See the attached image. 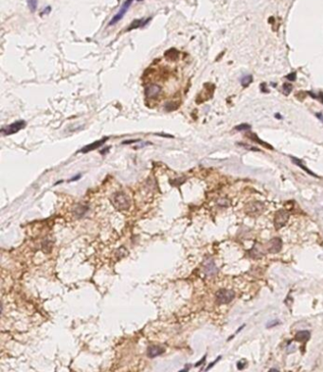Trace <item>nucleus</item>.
I'll use <instances>...</instances> for the list:
<instances>
[{
	"instance_id": "obj_1",
	"label": "nucleus",
	"mask_w": 323,
	"mask_h": 372,
	"mask_svg": "<svg viewBox=\"0 0 323 372\" xmlns=\"http://www.w3.org/2000/svg\"><path fill=\"white\" fill-rule=\"evenodd\" d=\"M110 201L112 205L114 206V208L118 210H128L131 206V200L129 198V196L122 192V191H118L112 195L110 198Z\"/></svg>"
},
{
	"instance_id": "obj_2",
	"label": "nucleus",
	"mask_w": 323,
	"mask_h": 372,
	"mask_svg": "<svg viewBox=\"0 0 323 372\" xmlns=\"http://www.w3.org/2000/svg\"><path fill=\"white\" fill-rule=\"evenodd\" d=\"M215 297H216V302L218 304H228L234 299L235 293L232 290L221 289L216 293Z\"/></svg>"
},
{
	"instance_id": "obj_3",
	"label": "nucleus",
	"mask_w": 323,
	"mask_h": 372,
	"mask_svg": "<svg viewBox=\"0 0 323 372\" xmlns=\"http://www.w3.org/2000/svg\"><path fill=\"white\" fill-rule=\"evenodd\" d=\"M26 126V122L23 120H18L16 122H13V123L10 124L6 127H3L1 129V133L5 136H10V135H13L16 134L17 132H19L20 130H22L25 128Z\"/></svg>"
},
{
	"instance_id": "obj_4",
	"label": "nucleus",
	"mask_w": 323,
	"mask_h": 372,
	"mask_svg": "<svg viewBox=\"0 0 323 372\" xmlns=\"http://www.w3.org/2000/svg\"><path fill=\"white\" fill-rule=\"evenodd\" d=\"M288 220H289L288 212L284 209L279 210L275 215V218H274V225H275L276 229H279V228L283 227L286 225Z\"/></svg>"
},
{
	"instance_id": "obj_5",
	"label": "nucleus",
	"mask_w": 323,
	"mask_h": 372,
	"mask_svg": "<svg viewBox=\"0 0 323 372\" xmlns=\"http://www.w3.org/2000/svg\"><path fill=\"white\" fill-rule=\"evenodd\" d=\"M133 1H134V0H126V1L123 3V5L120 7V9L118 12V13L116 15H114V16H113V18L111 19V21L109 22V26H113V25L117 24L118 21H120L123 18V16H124L125 13H127L128 9L130 8V6L132 5Z\"/></svg>"
},
{
	"instance_id": "obj_6",
	"label": "nucleus",
	"mask_w": 323,
	"mask_h": 372,
	"mask_svg": "<svg viewBox=\"0 0 323 372\" xmlns=\"http://www.w3.org/2000/svg\"><path fill=\"white\" fill-rule=\"evenodd\" d=\"M282 248V241L279 238H273L267 244V252L271 254L279 253Z\"/></svg>"
},
{
	"instance_id": "obj_7",
	"label": "nucleus",
	"mask_w": 323,
	"mask_h": 372,
	"mask_svg": "<svg viewBox=\"0 0 323 372\" xmlns=\"http://www.w3.org/2000/svg\"><path fill=\"white\" fill-rule=\"evenodd\" d=\"M262 210H263V205L260 203V202H253V203H250L247 205L245 208L246 213L251 216L260 215Z\"/></svg>"
},
{
	"instance_id": "obj_8",
	"label": "nucleus",
	"mask_w": 323,
	"mask_h": 372,
	"mask_svg": "<svg viewBox=\"0 0 323 372\" xmlns=\"http://www.w3.org/2000/svg\"><path fill=\"white\" fill-rule=\"evenodd\" d=\"M160 92H161V87L154 83L150 84V85H148L145 88V96H146L147 98H152V99L157 98V96H159Z\"/></svg>"
},
{
	"instance_id": "obj_9",
	"label": "nucleus",
	"mask_w": 323,
	"mask_h": 372,
	"mask_svg": "<svg viewBox=\"0 0 323 372\" xmlns=\"http://www.w3.org/2000/svg\"><path fill=\"white\" fill-rule=\"evenodd\" d=\"M204 270H205V273L208 276H213L218 272L216 265H215L213 259L211 258L206 259L205 263H204Z\"/></svg>"
},
{
	"instance_id": "obj_10",
	"label": "nucleus",
	"mask_w": 323,
	"mask_h": 372,
	"mask_svg": "<svg viewBox=\"0 0 323 372\" xmlns=\"http://www.w3.org/2000/svg\"><path fill=\"white\" fill-rule=\"evenodd\" d=\"M165 352V348L159 346H150L147 348V356L149 358H155L162 355Z\"/></svg>"
},
{
	"instance_id": "obj_11",
	"label": "nucleus",
	"mask_w": 323,
	"mask_h": 372,
	"mask_svg": "<svg viewBox=\"0 0 323 372\" xmlns=\"http://www.w3.org/2000/svg\"><path fill=\"white\" fill-rule=\"evenodd\" d=\"M105 140H107V137H106V138L104 137V138L101 139V140H98V141H95V142L92 143V144H89L87 146H85L84 148H83L82 150H81V152L85 153V152H88L90 151H93V150H95V149H98V148H100L103 144H104Z\"/></svg>"
},
{
	"instance_id": "obj_12",
	"label": "nucleus",
	"mask_w": 323,
	"mask_h": 372,
	"mask_svg": "<svg viewBox=\"0 0 323 372\" xmlns=\"http://www.w3.org/2000/svg\"><path fill=\"white\" fill-rule=\"evenodd\" d=\"M310 337H311V333L309 331H300L296 333L295 340L298 342L303 343V342H307L310 339Z\"/></svg>"
},
{
	"instance_id": "obj_13",
	"label": "nucleus",
	"mask_w": 323,
	"mask_h": 372,
	"mask_svg": "<svg viewBox=\"0 0 323 372\" xmlns=\"http://www.w3.org/2000/svg\"><path fill=\"white\" fill-rule=\"evenodd\" d=\"M88 209H89L88 206L79 204L76 206V208L74 209V214H75V216H76L77 218H82L85 213H86Z\"/></svg>"
},
{
	"instance_id": "obj_14",
	"label": "nucleus",
	"mask_w": 323,
	"mask_h": 372,
	"mask_svg": "<svg viewBox=\"0 0 323 372\" xmlns=\"http://www.w3.org/2000/svg\"><path fill=\"white\" fill-rule=\"evenodd\" d=\"M151 20V18H149V19H147L146 21H144V19H138V20H135L134 22L131 24V26L129 27V29H128V30H131V29H137V28H140V27H143L145 24L146 23H148L149 21Z\"/></svg>"
},
{
	"instance_id": "obj_15",
	"label": "nucleus",
	"mask_w": 323,
	"mask_h": 372,
	"mask_svg": "<svg viewBox=\"0 0 323 372\" xmlns=\"http://www.w3.org/2000/svg\"><path fill=\"white\" fill-rule=\"evenodd\" d=\"M291 159H292V161H293V163H294V164H296V165H297V166H299V167H300V168L302 169H304V171H305L306 172H308L310 175H312V176H316V177H317L314 172H312L309 169H307V168H306V167L304 166V165L302 164V162H301V160H299V159L296 158V157H294V156H292V157H291Z\"/></svg>"
},
{
	"instance_id": "obj_16",
	"label": "nucleus",
	"mask_w": 323,
	"mask_h": 372,
	"mask_svg": "<svg viewBox=\"0 0 323 372\" xmlns=\"http://www.w3.org/2000/svg\"><path fill=\"white\" fill-rule=\"evenodd\" d=\"M248 137L249 138H251L252 140H254V141H256L257 143H259V144H261V145H262L263 147H265V148H267V149H269V150H274L273 149V147L271 146V145H269V144H267L266 142H265V141H262V140H261L259 137L257 136V135H255V134H250L249 136H248Z\"/></svg>"
},
{
	"instance_id": "obj_17",
	"label": "nucleus",
	"mask_w": 323,
	"mask_h": 372,
	"mask_svg": "<svg viewBox=\"0 0 323 372\" xmlns=\"http://www.w3.org/2000/svg\"><path fill=\"white\" fill-rule=\"evenodd\" d=\"M252 81H253L252 75H246V76L242 78V80H241V84H242V86H243V87H247L252 83Z\"/></svg>"
},
{
	"instance_id": "obj_18",
	"label": "nucleus",
	"mask_w": 323,
	"mask_h": 372,
	"mask_svg": "<svg viewBox=\"0 0 323 372\" xmlns=\"http://www.w3.org/2000/svg\"><path fill=\"white\" fill-rule=\"evenodd\" d=\"M28 3V7L31 13H34L37 9V4H38V0H27Z\"/></svg>"
},
{
	"instance_id": "obj_19",
	"label": "nucleus",
	"mask_w": 323,
	"mask_h": 372,
	"mask_svg": "<svg viewBox=\"0 0 323 372\" xmlns=\"http://www.w3.org/2000/svg\"><path fill=\"white\" fill-rule=\"evenodd\" d=\"M292 89H293L292 84L289 83H285L283 85H282V90H283V93H284L285 96H288L290 93H291L292 92Z\"/></svg>"
},
{
	"instance_id": "obj_20",
	"label": "nucleus",
	"mask_w": 323,
	"mask_h": 372,
	"mask_svg": "<svg viewBox=\"0 0 323 372\" xmlns=\"http://www.w3.org/2000/svg\"><path fill=\"white\" fill-rule=\"evenodd\" d=\"M250 128H251V126L246 123H243V124L235 126V130L237 131H246V130H249Z\"/></svg>"
},
{
	"instance_id": "obj_21",
	"label": "nucleus",
	"mask_w": 323,
	"mask_h": 372,
	"mask_svg": "<svg viewBox=\"0 0 323 372\" xmlns=\"http://www.w3.org/2000/svg\"><path fill=\"white\" fill-rule=\"evenodd\" d=\"M279 324H281V322H279V320L275 319V320H272V321H270V322H268V323L266 324V328H273V327H276V326L279 325Z\"/></svg>"
},
{
	"instance_id": "obj_22",
	"label": "nucleus",
	"mask_w": 323,
	"mask_h": 372,
	"mask_svg": "<svg viewBox=\"0 0 323 372\" xmlns=\"http://www.w3.org/2000/svg\"><path fill=\"white\" fill-rule=\"evenodd\" d=\"M245 366H246V361H245V360H241L237 363V368H238V369H240V370H243Z\"/></svg>"
},
{
	"instance_id": "obj_23",
	"label": "nucleus",
	"mask_w": 323,
	"mask_h": 372,
	"mask_svg": "<svg viewBox=\"0 0 323 372\" xmlns=\"http://www.w3.org/2000/svg\"><path fill=\"white\" fill-rule=\"evenodd\" d=\"M286 79L288 80V81H290V82H294V81H296V79H297V74H296V72L290 73V74H288V75L286 76Z\"/></svg>"
},
{
	"instance_id": "obj_24",
	"label": "nucleus",
	"mask_w": 323,
	"mask_h": 372,
	"mask_svg": "<svg viewBox=\"0 0 323 372\" xmlns=\"http://www.w3.org/2000/svg\"><path fill=\"white\" fill-rule=\"evenodd\" d=\"M220 359H221V357H218V359H217L216 361H214V362H213V363H211V365H209L208 366V368H207V370H208L209 368H211V366H213V365H214V364H215V363H217V362H218V361H219Z\"/></svg>"
},
{
	"instance_id": "obj_25",
	"label": "nucleus",
	"mask_w": 323,
	"mask_h": 372,
	"mask_svg": "<svg viewBox=\"0 0 323 372\" xmlns=\"http://www.w3.org/2000/svg\"><path fill=\"white\" fill-rule=\"evenodd\" d=\"M205 360H206V356H204V357H203V359H202L201 361H199V362H198V363H196L195 366H199V365H202V363H203V362H205Z\"/></svg>"
},
{
	"instance_id": "obj_26",
	"label": "nucleus",
	"mask_w": 323,
	"mask_h": 372,
	"mask_svg": "<svg viewBox=\"0 0 323 372\" xmlns=\"http://www.w3.org/2000/svg\"><path fill=\"white\" fill-rule=\"evenodd\" d=\"M316 116H317V118L319 119V120H321V121L323 122V115H322V114H320V113H317V114H316Z\"/></svg>"
},
{
	"instance_id": "obj_27",
	"label": "nucleus",
	"mask_w": 323,
	"mask_h": 372,
	"mask_svg": "<svg viewBox=\"0 0 323 372\" xmlns=\"http://www.w3.org/2000/svg\"><path fill=\"white\" fill-rule=\"evenodd\" d=\"M80 177H81V175H78V176H77V177H73V178H72V179L70 180V181H75V180H78V179H79Z\"/></svg>"
},
{
	"instance_id": "obj_28",
	"label": "nucleus",
	"mask_w": 323,
	"mask_h": 372,
	"mask_svg": "<svg viewBox=\"0 0 323 372\" xmlns=\"http://www.w3.org/2000/svg\"><path fill=\"white\" fill-rule=\"evenodd\" d=\"M320 100H321V102L323 103V93H320Z\"/></svg>"
},
{
	"instance_id": "obj_29",
	"label": "nucleus",
	"mask_w": 323,
	"mask_h": 372,
	"mask_svg": "<svg viewBox=\"0 0 323 372\" xmlns=\"http://www.w3.org/2000/svg\"><path fill=\"white\" fill-rule=\"evenodd\" d=\"M276 118H279V119H282V116H279V114H276Z\"/></svg>"
},
{
	"instance_id": "obj_30",
	"label": "nucleus",
	"mask_w": 323,
	"mask_h": 372,
	"mask_svg": "<svg viewBox=\"0 0 323 372\" xmlns=\"http://www.w3.org/2000/svg\"><path fill=\"white\" fill-rule=\"evenodd\" d=\"M270 371H279V370L278 369H275V368H271Z\"/></svg>"
}]
</instances>
